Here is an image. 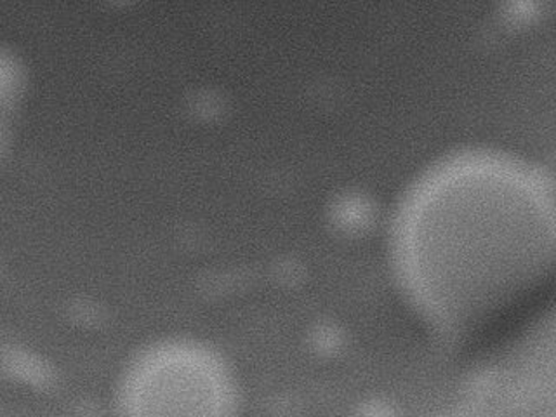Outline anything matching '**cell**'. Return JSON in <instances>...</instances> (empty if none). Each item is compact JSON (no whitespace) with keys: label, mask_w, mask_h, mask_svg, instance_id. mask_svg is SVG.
<instances>
[{"label":"cell","mask_w":556,"mask_h":417,"mask_svg":"<svg viewBox=\"0 0 556 417\" xmlns=\"http://www.w3.org/2000/svg\"><path fill=\"white\" fill-rule=\"evenodd\" d=\"M118 417H239V400L216 356L193 344H167L127 374Z\"/></svg>","instance_id":"2"},{"label":"cell","mask_w":556,"mask_h":417,"mask_svg":"<svg viewBox=\"0 0 556 417\" xmlns=\"http://www.w3.org/2000/svg\"><path fill=\"white\" fill-rule=\"evenodd\" d=\"M404 222L417 282L473 291L526 287L556 271V188L523 162L469 152L434 165Z\"/></svg>","instance_id":"1"}]
</instances>
